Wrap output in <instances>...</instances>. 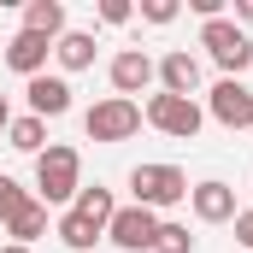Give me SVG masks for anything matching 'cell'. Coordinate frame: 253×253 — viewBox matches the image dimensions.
<instances>
[{"label": "cell", "mask_w": 253, "mask_h": 253, "mask_svg": "<svg viewBox=\"0 0 253 253\" xmlns=\"http://www.w3.org/2000/svg\"><path fill=\"white\" fill-rule=\"evenodd\" d=\"M36 189H42V206H65L83 189V159L77 147H42L36 153Z\"/></svg>", "instance_id": "6da1fadb"}, {"label": "cell", "mask_w": 253, "mask_h": 253, "mask_svg": "<svg viewBox=\"0 0 253 253\" xmlns=\"http://www.w3.org/2000/svg\"><path fill=\"white\" fill-rule=\"evenodd\" d=\"M200 47L212 53V65L224 71V77H242L253 65V42L242 24H230V18H212V24H200Z\"/></svg>", "instance_id": "7a4b0ae2"}, {"label": "cell", "mask_w": 253, "mask_h": 253, "mask_svg": "<svg viewBox=\"0 0 253 253\" xmlns=\"http://www.w3.org/2000/svg\"><path fill=\"white\" fill-rule=\"evenodd\" d=\"M129 194H135V206L159 212V206L189 200V177H183L177 165H135V171H129Z\"/></svg>", "instance_id": "3957f363"}, {"label": "cell", "mask_w": 253, "mask_h": 253, "mask_svg": "<svg viewBox=\"0 0 253 253\" xmlns=\"http://www.w3.org/2000/svg\"><path fill=\"white\" fill-rule=\"evenodd\" d=\"M83 129H88V141H129L141 129V106L124 100V94H106L83 112Z\"/></svg>", "instance_id": "277c9868"}, {"label": "cell", "mask_w": 253, "mask_h": 253, "mask_svg": "<svg viewBox=\"0 0 253 253\" xmlns=\"http://www.w3.org/2000/svg\"><path fill=\"white\" fill-rule=\"evenodd\" d=\"M141 118H147L153 129H165V135H177V141H194V135H200V124H206V112H200L194 100H183V94H165V88L147 100V112H141Z\"/></svg>", "instance_id": "5b68a950"}, {"label": "cell", "mask_w": 253, "mask_h": 253, "mask_svg": "<svg viewBox=\"0 0 253 253\" xmlns=\"http://www.w3.org/2000/svg\"><path fill=\"white\" fill-rule=\"evenodd\" d=\"M153 236H159V212L147 206H118L106 224V242H118L124 253H153Z\"/></svg>", "instance_id": "8992f818"}, {"label": "cell", "mask_w": 253, "mask_h": 253, "mask_svg": "<svg viewBox=\"0 0 253 253\" xmlns=\"http://www.w3.org/2000/svg\"><path fill=\"white\" fill-rule=\"evenodd\" d=\"M206 106H212V118H218L224 129H248V124H253V88H248V83H236V77L212 83Z\"/></svg>", "instance_id": "52a82bcc"}, {"label": "cell", "mask_w": 253, "mask_h": 253, "mask_svg": "<svg viewBox=\"0 0 253 253\" xmlns=\"http://www.w3.org/2000/svg\"><path fill=\"white\" fill-rule=\"evenodd\" d=\"M24 94H30V118H42V124L71 112V83H65V77H47V71H42V77H30Z\"/></svg>", "instance_id": "ba28073f"}, {"label": "cell", "mask_w": 253, "mask_h": 253, "mask_svg": "<svg viewBox=\"0 0 253 253\" xmlns=\"http://www.w3.org/2000/svg\"><path fill=\"white\" fill-rule=\"evenodd\" d=\"M189 200H194V218H200V224H230V218H236V189H230V183H218V177L194 183Z\"/></svg>", "instance_id": "9c48e42d"}, {"label": "cell", "mask_w": 253, "mask_h": 253, "mask_svg": "<svg viewBox=\"0 0 253 253\" xmlns=\"http://www.w3.org/2000/svg\"><path fill=\"white\" fill-rule=\"evenodd\" d=\"M159 83H165V94L194 100V88H200V59H194L189 47H171V53L159 59Z\"/></svg>", "instance_id": "30bf717a"}, {"label": "cell", "mask_w": 253, "mask_h": 253, "mask_svg": "<svg viewBox=\"0 0 253 253\" xmlns=\"http://www.w3.org/2000/svg\"><path fill=\"white\" fill-rule=\"evenodd\" d=\"M153 77H159V65L147 59V53H141V47H124V53H118V59H112V88H118V94H141V88H147V83H153Z\"/></svg>", "instance_id": "8fae6325"}, {"label": "cell", "mask_w": 253, "mask_h": 253, "mask_svg": "<svg viewBox=\"0 0 253 253\" xmlns=\"http://www.w3.org/2000/svg\"><path fill=\"white\" fill-rule=\"evenodd\" d=\"M47 53H53V42H47V36H30V30H18V36L6 42V65L24 71V77H42Z\"/></svg>", "instance_id": "7c38bea8"}, {"label": "cell", "mask_w": 253, "mask_h": 253, "mask_svg": "<svg viewBox=\"0 0 253 253\" xmlns=\"http://www.w3.org/2000/svg\"><path fill=\"white\" fill-rule=\"evenodd\" d=\"M24 30L59 42V36H65V6H59V0H30V6H24Z\"/></svg>", "instance_id": "4fadbf2b"}, {"label": "cell", "mask_w": 253, "mask_h": 253, "mask_svg": "<svg viewBox=\"0 0 253 253\" xmlns=\"http://www.w3.org/2000/svg\"><path fill=\"white\" fill-rule=\"evenodd\" d=\"M71 212H77V218H88L94 230H106V224H112V212H118V200H112V189H77Z\"/></svg>", "instance_id": "5bb4252c"}, {"label": "cell", "mask_w": 253, "mask_h": 253, "mask_svg": "<svg viewBox=\"0 0 253 253\" xmlns=\"http://www.w3.org/2000/svg\"><path fill=\"white\" fill-rule=\"evenodd\" d=\"M53 53H59L65 71H88V65H94V36H88V30H65L59 42H53Z\"/></svg>", "instance_id": "9a60e30c"}, {"label": "cell", "mask_w": 253, "mask_h": 253, "mask_svg": "<svg viewBox=\"0 0 253 253\" xmlns=\"http://www.w3.org/2000/svg\"><path fill=\"white\" fill-rule=\"evenodd\" d=\"M6 236H12L18 248H30L36 236H47V206H42V200H30V206H24V212L6 224Z\"/></svg>", "instance_id": "2e32d148"}, {"label": "cell", "mask_w": 253, "mask_h": 253, "mask_svg": "<svg viewBox=\"0 0 253 253\" xmlns=\"http://www.w3.org/2000/svg\"><path fill=\"white\" fill-rule=\"evenodd\" d=\"M42 141H47L42 118H12L6 124V147H18V153H42Z\"/></svg>", "instance_id": "e0dca14e"}, {"label": "cell", "mask_w": 253, "mask_h": 253, "mask_svg": "<svg viewBox=\"0 0 253 253\" xmlns=\"http://www.w3.org/2000/svg\"><path fill=\"white\" fill-rule=\"evenodd\" d=\"M100 236H106V230H94V224H88V218H77V212H65V218H59V242H65L71 253H88Z\"/></svg>", "instance_id": "ac0fdd59"}, {"label": "cell", "mask_w": 253, "mask_h": 253, "mask_svg": "<svg viewBox=\"0 0 253 253\" xmlns=\"http://www.w3.org/2000/svg\"><path fill=\"white\" fill-rule=\"evenodd\" d=\"M153 253H194V236L183 224H165L159 218V236H153Z\"/></svg>", "instance_id": "d6986e66"}, {"label": "cell", "mask_w": 253, "mask_h": 253, "mask_svg": "<svg viewBox=\"0 0 253 253\" xmlns=\"http://www.w3.org/2000/svg\"><path fill=\"white\" fill-rule=\"evenodd\" d=\"M24 206H30V194L18 189V183H12V177H0V224H12V218H18V212H24Z\"/></svg>", "instance_id": "ffe728a7"}, {"label": "cell", "mask_w": 253, "mask_h": 253, "mask_svg": "<svg viewBox=\"0 0 253 253\" xmlns=\"http://www.w3.org/2000/svg\"><path fill=\"white\" fill-rule=\"evenodd\" d=\"M141 18L147 24H171L177 18V0H141Z\"/></svg>", "instance_id": "44dd1931"}, {"label": "cell", "mask_w": 253, "mask_h": 253, "mask_svg": "<svg viewBox=\"0 0 253 253\" xmlns=\"http://www.w3.org/2000/svg\"><path fill=\"white\" fill-rule=\"evenodd\" d=\"M129 12H135L129 0H100V18H106V24H129Z\"/></svg>", "instance_id": "7402d4cb"}, {"label": "cell", "mask_w": 253, "mask_h": 253, "mask_svg": "<svg viewBox=\"0 0 253 253\" xmlns=\"http://www.w3.org/2000/svg\"><path fill=\"white\" fill-rule=\"evenodd\" d=\"M236 242L253 253V212H236Z\"/></svg>", "instance_id": "603a6c76"}, {"label": "cell", "mask_w": 253, "mask_h": 253, "mask_svg": "<svg viewBox=\"0 0 253 253\" xmlns=\"http://www.w3.org/2000/svg\"><path fill=\"white\" fill-rule=\"evenodd\" d=\"M236 18H248V24H253V0H236Z\"/></svg>", "instance_id": "cb8c5ba5"}, {"label": "cell", "mask_w": 253, "mask_h": 253, "mask_svg": "<svg viewBox=\"0 0 253 253\" xmlns=\"http://www.w3.org/2000/svg\"><path fill=\"white\" fill-rule=\"evenodd\" d=\"M6 124H12V112H6V94H0V129H6Z\"/></svg>", "instance_id": "d4e9b609"}, {"label": "cell", "mask_w": 253, "mask_h": 253, "mask_svg": "<svg viewBox=\"0 0 253 253\" xmlns=\"http://www.w3.org/2000/svg\"><path fill=\"white\" fill-rule=\"evenodd\" d=\"M0 253H30V248H18V242H12V248H0Z\"/></svg>", "instance_id": "484cf974"}]
</instances>
